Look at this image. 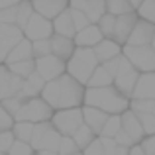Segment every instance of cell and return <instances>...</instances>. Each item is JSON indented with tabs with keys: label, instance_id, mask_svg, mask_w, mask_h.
Masks as SVG:
<instances>
[{
	"label": "cell",
	"instance_id": "obj_1",
	"mask_svg": "<svg viewBox=\"0 0 155 155\" xmlns=\"http://www.w3.org/2000/svg\"><path fill=\"white\" fill-rule=\"evenodd\" d=\"M84 88H87V84H83L81 81H77L73 75H69V73L65 71V73H61L59 77L47 81L39 94L49 102V106L53 110L73 108V106H83Z\"/></svg>",
	"mask_w": 155,
	"mask_h": 155
},
{
	"label": "cell",
	"instance_id": "obj_2",
	"mask_svg": "<svg viewBox=\"0 0 155 155\" xmlns=\"http://www.w3.org/2000/svg\"><path fill=\"white\" fill-rule=\"evenodd\" d=\"M88 106L104 110L106 114H122L126 108H130V96L120 92L114 84L104 87H87L84 88V102Z\"/></svg>",
	"mask_w": 155,
	"mask_h": 155
},
{
	"label": "cell",
	"instance_id": "obj_3",
	"mask_svg": "<svg viewBox=\"0 0 155 155\" xmlns=\"http://www.w3.org/2000/svg\"><path fill=\"white\" fill-rule=\"evenodd\" d=\"M59 141H61V132L51 124V120H43L34 124V134H31V140H30L34 153H39V155L57 153Z\"/></svg>",
	"mask_w": 155,
	"mask_h": 155
},
{
	"label": "cell",
	"instance_id": "obj_4",
	"mask_svg": "<svg viewBox=\"0 0 155 155\" xmlns=\"http://www.w3.org/2000/svg\"><path fill=\"white\" fill-rule=\"evenodd\" d=\"M65 63H67L65 71H67L69 75H73L77 81H81L83 84H87L91 73L94 71V67L98 65V59H96L94 49H92V47L77 45L75 51H73V55L69 57Z\"/></svg>",
	"mask_w": 155,
	"mask_h": 155
},
{
	"label": "cell",
	"instance_id": "obj_5",
	"mask_svg": "<svg viewBox=\"0 0 155 155\" xmlns=\"http://www.w3.org/2000/svg\"><path fill=\"white\" fill-rule=\"evenodd\" d=\"M51 116H53V108L49 106V102L41 94H38V96H31V98L24 100L14 120H28L35 124V122L51 120Z\"/></svg>",
	"mask_w": 155,
	"mask_h": 155
},
{
	"label": "cell",
	"instance_id": "obj_6",
	"mask_svg": "<svg viewBox=\"0 0 155 155\" xmlns=\"http://www.w3.org/2000/svg\"><path fill=\"white\" fill-rule=\"evenodd\" d=\"M122 53L128 57L130 63L140 73L155 71V49L151 47V43H143V45L124 43V45H122Z\"/></svg>",
	"mask_w": 155,
	"mask_h": 155
},
{
	"label": "cell",
	"instance_id": "obj_7",
	"mask_svg": "<svg viewBox=\"0 0 155 155\" xmlns=\"http://www.w3.org/2000/svg\"><path fill=\"white\" fill-rule=\"evenodd\" d=\"M51 124L61 132V136H71V134L83 124V110H81V106L57 108V110H53Z\"/></svg>",
	"mask_w": 155,
	"mask_h": 155
},
{
	"label": "cell",
	"instance_id": "obj_8",
	"mask_svg": "<svg viewBox=\"0 0 155 155\" xmlns=\"http://www.w3.org/2000/svg\"><path fill=\"white\" fill-rule=\"evenodd\" d=\"M24 30V35L28 39H43V38H51L53 35V22L45 16H41L39 12H31L30 20L26 22V26L22 28Z\"/></svg>",
	"mask_w": 155,
	"mask_h": 155
},
{
	"label": "cell",
	"instance_id": "obj_9",
	"mask_svg": "<svg viewBox=\"0 0 155 155\" xmlns=\"http://www.w3.org/2000/svg\"><path fill=\"white\" fill-rule=\"evenodd\" d=\"M34 59H35V71L45 79V83L55 79V77H59L61 73H65V67H67V63L61 57L53 55V53H47V55H41V57H34Z\"/></svg>",
	"mask_w": 155,
	"mask_h": 155
},
{
	"label": "cell",
	"instance_id": "obj_10",
	"mask_svg": "<svg viewBox=\"0 0 155 155\" xmlns=\"http://www.w3.org/2000/svg\"><path fill=\"white\" fill-rule=\"evenodd\" d=\"M136 20H137V12L136 10L126 12V14H118L110 38H112L114 41H118L120 45H124V43L128 41L130 34H132V28H134V24H136Z\"/></svg>",
	"mask_w": 155,
	"mask_h": 155
},
{
	"label": "cell",
	"instance_id": "obj_11",
	"mask_svg": "<svg viewBox=\"0 0 155 155\" xmlns=\"http://www.w3.org/2000/svg\"><path fill=\"white\" fill-rule=\"evenodd\" d=\"M22 77L16 75L6 63H0V100L14 96L22 87Z\"/></svg>",
	"mask_w": 155,
	"mask_h": 155
},
{
	"label": "cell",
	"instance_id": "obj_12",
	"mask_svg": "<svg viewBox=\"0 0 155 155\" xmlns=\"http://www.w3.org/2000/svg\"><path fill=\"white\" fill-rule=\"evenodd\" d=\"M153 31H155V24L149 22L145 18H140L137 16L136 24L132 28V34H130L128 41L126 43H132V45H143V43H151L153 39Z\"/></svg>",
	"mask_w": 155,
	"mask_h": 155
},
{
	"label": "cell",
	"instance_id": "obj_13",
	"mask_svg": "<svg viewBox=\"0 0 155 155\" xmlns=\"http://www.w3.org/2000/svg\"><path fill=\"white\" fill-rule=\"evenodd\" d=\"M130 98H155V71L140 73Z\"/></svg>",
	"mask_w": 155,
	"mask_h": 155
},
{
	"label": "cell",
	"instance_id": "obj_14",
	"mask_svg": "<svg viewBox=\"0 0 155 155\" xmlns=\"http://www.w3.org/2000/svg\"><path fill=\"white\" fill-rule=\"evenodd\" d=\"M120 120H122V130H124L128 136H132L136 141H141L145 137V132H143V126H141V122H140V116H137L132 108H126L124 112L120 114Z\"/></svg>",
	"mask_w": 155,
	"mask_h": 155
},
{
	"label": "cell",
	"instance_id": "obj_15",
	"mask_svg": "<svg viewBox=\"0 0 155 155\" xmlns=\"http://www.w3.org/2000/svg\"><path fill=\"white\" fill-rule=\"evenodd\" d=\"M81 110H83V122L98 136V134L102 132V126H104L106 118H108V114H106L104 110L96 108V106H88V104H83Z\"/></svg>",
	"mask_w": 155,
	"mask_h": 155
},
{
	"label": "cell",
	"instance_id": "obj_16",
	"mask_svg": "<svg viewBox=\"0 0 155 155\" xmlns=\"http://www.w3.org/2000/svg\"><path fill=\"white\" fill-rule=\"evenodd\" d=\"M104 38V34L100 31L98 24H88V26H84L83 30H79L75 34V45H83V47H94L96 43L100 41V39Z\"/></svg>",
	"mask_w": 155,
	"mask_h": 155
},
{
	"label": "cell",
	"instance_id": "obj_17",
	"mask_svg": "<svg viewBox=\"0 0 155 155\" xmlns=\"http://www.w3.org/2000/svg\"><path fill=\"white\" fill-rule=\"evenodd\" d=\"M31 6L41 16L53 20L57 14H61L63 10L69 8V0H31Z\"/></svg>",
	"mask_w": 155,
	"mask_h": 155
},
{
	"label": "cell",
	"instance_id": "obj_18",
	"mask_svg": "<svg viewBox=\"0 0 155 155\" xmlns=\"http://www.w3.org/2000/svg\"><path fill=\"white\" fill-rule=\"evenodd\" d=\"M75 39L69 35H61V34H53L51 35V53L57 57H61L63 61H67L75 51Z\"/></svg>",
	"mask_w": 155,
	"mask_h": 155
},
{
	"label": "cell",
	"instance_id": "obj_19",
	"mask_svg": "<svg viewBox=\"0 0 155 155\" xmlns=\"http://www.w3.org/2000/svg\"><path fill=\"white\" fill-rule=\"evenodd\" d=\"M92 49H94V55H96V59H98V63H104V61L120 55V53H122V45L118 41H114L112 38H102L94 47H92Z\"/></svg>",
	"mask_w": 155,
	"mask_h": 155
},
{
	"label": "cell",
	"instance_id": "obj_20",
	"mask_svg": "<svg viewBox=\"0 0 155 155\" xmlns=\"http://www.w3.org/2000/svg\"><path fill=\"white\" fill-rule=\"evenodd\" d=\"M137 77H140V71H137V69H130V71L118 73V75L114 77L112 84H114V87H116L120 92H124L126 96H132V91H134V87H136Z\"/></svg>",
	"mask_w": 155,
	"mask_h": 155
},
{
	"label": "cell",
	"instance_id": "obj_21",
	"mask_svg": "<svg viewBox=\"0 0 155 155\" xmlns=\"http://www.w3.org/2000/svg\"><path fill=\"white\" fill-rule=\"evenodd\" d=\"M51 22H53V34H61V35L75 38L77 30H75V24H73L71 10H69V8H67V10H63L61 14H57Z\"/></svg>",
	"mask_w": 155,
	"mask_h": 155
},
{
	"label": "cell",
	"instance_id": "obj_22",
	"mask_svg": "<svg viewBox=\"0 0 155 155\" xmlns=\"http://www.w3.org/2000/svg\"><path fill=\"white\" fill-rule=\"evenodd\" d=\"M30 57H34V51H31V39H28L26 35H24V38L8 51L4 63L10 65V63H16V61H22V59H30Z\"/></svg>",
	"mask_w": 155,
	"mask_h": 155
},
{
	"label": "cell",
	"instance_id": "obj_23",
	"mask_svg": "<svg viewBox=\"0 0 155 155\" xmlns=\"http://www.w3.org/2000/svg\"><path fill=\"white\" fill-rule=\"evenodd\" d=\"M22 38H24V30L18 24H0V43L6 45L8 49H12Z\"/></svg>",
	"mask_w": 155,
	"mask_h": 155
},
{
	"label": "cell",
	"instance_id": "obj_24",
	"mask_svg": "<svg viewBox=\"0 0 155 155\" xmlns=\"http://www.w3.org/2000/svg\"><path fill=\"white\" fill-rule=\"evenodd\" d=\"M81 10L87 14L88 22L96 24L100 18H102V14L106 12V2L104 0H84V4H83Z\"/></svg>",
	"mask_w": 155,
	"mask_h": 155
},
{
	"label": "cell",
	"instance_id": "obj_25",
	"mask_svg": "<svg viewBox=\"0 0 155 155\" xmlns=\"http://www.w3.org/2000/svg\"><path fill=\"white\" fill-rule=\"evenodd\" d=\"M112 81H114V77L106 71V67L102 63H98L94 67V71L91 73V77H88L87 87H104V84H112Z\"/></svg>",
	"mask_w": 155,
	"mask_h": 155
},
{
	"label": "cell",
	"instance_id": "obj_26",
	"mask_svg": "<svg viewBox=\"0 0 155 155\" xmlns=\"http://www.w3.org/2000/svg\"><path fill=\"white\" fill-rule=\"evenodd\" d=\"M71 137L75 140V143L79 145V149L83 151V149L87 147V145H88V143H91V141H92V140L96 137V134L92 132V130H91V128H88V126H87V124L83 122V124H81L79 128H77L75 132L71 134Z\"/></svg>",
	"mask_w": 155,
	"mask_h": 155
},
{
	"label": "cell",
	"instance_id": "obj_27",
	"mask_svg": "<svg viewBox=\"0 0 155 155\" xmlns=\"http://www.w3.org/2000/svg\"><path fill=\"white\" fill-rule=\"evenodd\" d=\"M12 132H14V137H16V140L30 141L31 140V134H34V122L14 120V124H12Z\"/></svg>",
	"mask_w": 155,
	"mask_h": 155
},
{
	"label": "cell",
	"instance_id": "obj_28",
	"mask_svg": "<svg viewBox=\"0 0 155 155\" xmlns=\"http://www.w3.org/2000/svg\"><path fill=\"white\" fill-rule=\"evenodd\" d=\"M8 67H10L16 75H20L22 79H26L30 73L35 71V59H34V57H30V59H22V61H16V63H10Z\"/></svg>",
	"mask_w": 155,
	"mask_h": 155
},
{
	"label": "cell",
	"instance_id": "obj_29",
	"mask_svg": "<svg viewBox=\"0 0 155 155\" xmlns=\"http://www.w3.org/2000/svg\"><path fill=\"white\" fill-rule=\"evenodd\" d=\"M120 128H122L120 114H108V118H106V122H104V126H102V132H100L98 136H110V137H114Z\"/></svg>",
	"mask_w": 155,
	"mask_h": 155
},
{
	"label": "cell",
	"instance_id": "obj_30",
	"mask_svg": "<svg viewBox=\"0 0 155 155\" xmlns=\"http://www.w3.org/2000/svg\"><path fill=\"white\" fill-rule=\"evenodd\" d=\"M104 2H106V12H110V14H114V16L136 10L130 0H104Z\"/></svg>",
	"mask_w": 155,
	"mask_h": 155
},
{
	"label": "cell",
	"instance_id": "obj_31",
	"mask_svg": "<svg viewBox=\"0 0 155 155\" xmlns=\"http://www.w3.org/2000/svg\"><path fill=\"white\" fill-rule=\"evenodd\" d=\"M31 12H34V6H31V0H22L18 4V16H16V24L20 28L26 26V22L30 20Z\"/></svg>",
	"mask_w": 155,
	"mask_h": 155
},
{
	"label": "cell",
	"instance_id": "obj_32",
	"mask_svg": "<svg viewBox=\"0 0 155 155\" xmlns=\"http://www.w3.org/2000/svg\"><path fill=\"white\" fill-rule=\"evenodd\" d=\"M57 153L59 155H69V153H81L79 145L75 143L71 136H61V141H59V147H57Z\"/></svg>",
	"mask_w": 155,
	"mask_h": 155
},
{
	"label": "cell",
	"instance_id": "obj_33",
	"mask_svg": "<svg viewBox=\"0 0 155 155\" xmlns=\"http://www.w3.org/2000/svg\"><path fill=\"white\" fill-rule=\"evenodd\" d=\"M136 12H137L140 18H145V20H149V22L155 24V0H143V2L136 8Z\"/></svg>",
	"mask_w": 155,
	"mask_h": 155
},
{
	"label": "cell",
	"instance_id": "obj_34",
	"mask_svg": "<svg viewBox=\"0 0 155 155\" xmlns=\"http://www.w3.org/2000/svg\"><path fill=\"white\" fill-rule=\"evenodd\" d=\"M114 22H116V16L110 14V12H104L102 18H100L98 22H96V24H98V28H100V31L104 34V38H110V35H112Z\"/></svg>",
	"mask_w": 155,
	"mask_h": 155
},
{
	"label": "cell",
	"instance_id": "obj_35",
	"mask_svg": "<svg viewBox=\"0 0 155 155\" xmlns=\"http://www.w3.org/2000/svg\"><path fill=\"white\" fill-rule=\"evenodd\" d=\"M31 51H34V57H41V55L51 53V38L34 39L31 41Z\"/></svg>",
	"mask_w": 155,
	"mask_h": 155
},
{
	"label": "cell",
	"instance_id": "obj_36",
	"mask_svg": "<svg viewBox=\"0 0 155 155\" xmlns=\"http://www.w3.org/2000/svg\"><path fill=\"white\" fill-rule=\"evenodd\" d=\"M10 155H31L34 153V147H31L30 141H22V140H14V143L8 149Z\"/></svg>",
	"mask_w": 155,
	"mask_h": 155
},
{
	"label": "cell",
	"instance_id": "obj_37",
	"mask_svg": "<svg viewBox=\"0 0 155 155\" xmlns=\"http://www.w3.org/2000/svg\"><path fill=\"white\" fill-rule=\"evenodd\" d=\"M140 116V122L143 126V132L145 136L149 134H155V114H149V112H136Z\"/></svg>",
	"mask_w": 155,
	"mask_h": 155
},
{
	"label": "cell",
	"instance_id": "obj_38",
	"mask_svg": "<svg viewBox=\"0 0 155 155\" xmlns=\"http://www.w3.org/2000/svg\"><path fill=\"white\" fill-rule=\"evenodd\" d=\"M2 102V106L8 110V112L12 114V116L16 118V114H18V110H20V106H22L24 102V98L22 96H18V94H14V96H8V98H4V100H0Z\"/></svg>",
	"mask_w": 155,
	"mask_h": 155
},
{
	"label": "cell",
	"instance_id": "obj_39",
	"mask_svg": "<svg viewBox=\"0 0 155 155\" xmlns=\"http://www.w3.org/2000/svg\"><path fill=\"white\" fill-rule=\"evenodd\" d=\"M69 10H71V18H73V24H75V30L79 31V30H83L84 26H88V18H87V14H84L83 10H79V8H71L69 6Z\"/></svg>",
	"mask_w": 155,
	"mask_h": 155
},
{
	"label": "cell",
	"instance_id": "obj_40",
	"mask_svg": "<svg viewBox=\"0 0 155 155\" xmlns=\"http://www.w3.org/2000/svg\"><path fill=\"white\" fill-rule=\"evenodd\" d=\"M16 16H18V4L0 8V24H16Z\"/></svg>",
	"mask_w": 155,
	"mask_h": 155
},
{
	"label": "cell",
	"instance_id": "obj_41",
	"mask_svg": "<svg viewBox=\"0 0 155 155\" xmlns=\"http://www.w3.org/2000/svg\"><path fill=\"white\" fill-rule=\"evenodd\" d=\"M14 132L10 130H0V153H8V149H10V145L14 143Z\"/></svg>",
	"mask_w": 155,
	"mask_h": 155
},
{
	"label": "cell",
	"instance_id": "obj_42",
	"mask_svg": "<svg viewBox=\"0 0 155 155\" xmlns=\"http://www.w3.org/2000/svg\"><path fill=\"white\" fill-rule=\"evenodd\" d=\"M12 124H14V116H12L2 106V102H0V130H10Z\"/></svg>",
	"mask_w": 155,
	"mask_h": 155
},
{
	"label": "cell",
	"instance_id": "obj_43",
	"mask_svg": "<svg viewBox=\"0 0 155 155\" xmlns=\"http://www.w3.org/2000/svg\"><path fill=\"white\" fill-rule=\"evenodd\" d=\"M26 81H28V83H30V84H31V87H34V88H35L38 92H41V88L45 87V79H43V77L39 75L38 71L30 73V75L26 77Z\"/></svg>",
	"mask_w": 155,
	"mask_h": 155
},
{
	"label": "cell",
	"instance_id": "obj_44",
	"mask_svg": "<svg viewBox=\"0 0 155 155\" xmlns=\"http://www.w3.org/2000/svg\"><path fill=\"white\" fill-rule=\"evenodd\" d=\"M83 153L87 155H104V149H102V143H100V137L96 136L94 140L91 141V143L87 145V147L83 149Z\"/></svg>",
	"mask_w": 155,
	"mask_h": 155
},
{
	"label": "cell",
	"instance_id": "obj_45",
	"mask_svg": "<svg viewBox=\"0 0 155 155\" xmlns=\"http://www.w3.org/2000/svg\"><path fill=\"white\" fill-rule=\"evenodd\" d=\"M100 137V143H102V149H104V155H114L116 151V140L110 136H98Z\"/></svg>",
	"mask_w": 155,
	"mask_h": 155
},
{
	"label": "cell",
	"instance_id": "obj_46",
	"mask_svg": "<svg viewBox=\"0 0 155 155\" xmlns=\"http://www.w3.org/2000/svg\"><path fill=\"white\" fill-rule=\"evenodd\" d=\"M114 140H116V143H118V145H126V147H130V145L136 143V140H134L132 136H128V134H126L122 128L118 130V134L114 136Z\"/></svg>",
	"mask_w": 155,
	"mask_h": 155
},
{
	"label": "cell",
	"instance_id": "obj_47",
	"mask_svg": "<svg viewBox=\"0 0 155 155\" xmlns=\"http://www.w3.org/2000/svg\"><path fill=\"white\" fill-rule=\"evenodd\" d=\"M141 145H143L145 155H155V134H149L141 140Z\"/></svg>",
	"mask_w": 155,
	"mask_h": 155
},
{
	"label": "cell",
	"instance_id": "obj_48",
	"mask_svg": "<svg viewBox=\"0 0 155 155\" xmlns=\"http://www.w3.org/2000/svg\"><path fill=\"white\" fill-rule=\"evenodd\" d=\"M118 63H120V55H116V57H112V59H108V61H104V67H106V71L110 73V75H116V71H118Z\"/></svg>",
	"mask_w": 155,
	"mask_h": 155
},
{
	"label": "cell",
	"instance_id": "obj_49",
	"mask_svg": "<svg viewBox=\"0 0 155 155\" xmlns=\"http://www.w3.org/2000/svg\"><path fill=\"white\" fill-rule=\"evenodd\" d=\"M128 155H145V151H143V145H141V141H136L134 145H130V149H128Z\"/></svg>",
	"mask_w": 155,
	"mask_h": 155
},
{
	"label": "cell",
	"instance_id": "obj_50",
	"mask_svg": "<svg viewBox=\"0 0 155 155\" xmlns=\"http://www.w3.org/2000/svg\"><path fill=\"white\" fill-rule=\"evenodd\" d=\"M22 0H0V8H6V6H16L20 4Z\"/></svg>",
	"mask_w": 155,
	"mask_h": 155
},
{
	"label": "cell",
	"instance_id": "obj_51",
	"mask_svg": "<svg viewBox=\"0 0 155 155\" xmlns=\"http://www.w3.org/2000/svg\"><path fill=\"white\" fill-rule=\"evenodd\" d=\"M8 47L6 45H2V43H0V63H4V61H6V55H8Z\"/></svg>",
	"mask_w": 155,
	"mask_h": 155
},
{
	"label": "cell",
	"instance_id": "obj_52",
	"mask_svg": "<svg viewBox=\"0 0 155 155\" xmlns=\"http://www.w3.org/2000/svg\"><path fill=\"white\" fill-rule=\"evenodd\" d=\"M130 2H132V6H134V8H137L141 2H143V0H130Z\"/></svg>",
	"mask_w": 155,
	"mask_h": 155
},
{
	"label": "cell",
	"instance_id": "obj_53",
	"mask_svg": "<svg viewBox=\"0 0 155 155\" xmlns=\"http://www.w3.org/2000/svg\"><path fill=\"white\" fill-rule=\"evenodd\" d=\"M151 47L155 49V31H153V39H151Z\"/></svg>",
	"mask_w": 155,
	"mask_h": 155
}]
</instances>
